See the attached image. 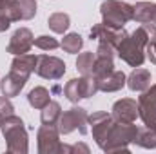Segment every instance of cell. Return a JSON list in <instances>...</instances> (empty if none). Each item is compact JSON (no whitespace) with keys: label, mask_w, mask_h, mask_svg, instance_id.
<instances>
[{"label":"cell","mask_w":156,"mask_h":154,"mask_svg":"<svg viewBox=\"0 0 156 154\" xmlns=\"http://www.w3.org/2000/svg\"><path fill=\"white\" fill-rule=\"evenodd\" d=\"M149 40V31L145 24H142L138 29H134L131 35H125L123 40L118 44V56L131 67H140L145 62V45Z\"/></svg>","instance_id":"1"},{"label":"cell","mask_w":156,"mask_h":154,"mask_svg":"<svg viewBox=\"0 0 156 154\" xmlns=\"http://www.w3.org/2000/svg\"><path fill=\"white\" fill-rule=\"evenodd\" d=\"M0 131L5 138L7 152L26 154L29 151V138H27V131L24 127L22 118H18L15 114L4 118L2 123H0Z\"/></svg>","instance_id":"2"},{"label":"cell","mask_w":156,"mask_h":154,"mask_svg":"<svg viewBox=\"0 0 156 154\" xmlns=\"http://www.w3.org/2000/svg\"><path fill=\"white\" fill-rule=\"evenodd\" d=\"M138 134V127L133 123H120L115 121L107 142L104 145V152H129V143H134Z\"/></svg>","instance_id":"3"},{"label":"cell","mask_w":156,"mask_h":154,"mask_svg":"<svg viewBox=\"0 0 156 154\" xmlns=\"http://www.w3.org/2000/svg\"><path fill=\"white\" fill-rule=\"evenodd\" d=\"M100 15L105 26L122 29L133 20V5L122 0H104L100 5Z\"/></svg>","instance_id":"4"},{"label":"cell","mask_w":156,"mask_h":154,"mask_svg":"<svg viewBox=\"0 0 156 154\" xmlns=\"http://www.w3.org/2000/svg\"><path fill=\"white\" fill-rule=\"evenodd\" d=\"M98 93V80L94 76H82L80 78H71L66 87H64V94L69 102L78 103L83 98H91Z\"/></svg>","instance_id":"5"},{"label":"cell","mask_w":156,"mask_h":154,"mask_svg":"<svg viewBox=\"0 0 156 154\" xmlns=\"http://www.w3.org/2000/svg\"><path fill=\"white\" fill-rule=\"evenodd\" d=\"M38 140V152L40 154H60L71 152L69 145L60 143V131L56 125H42L37 134Z\"/></svg>","instance_id":"6"},{"label":"cell","mask_w":156,"mask_h":154,"mask_svg":"<svg viewBox=\"0 0 156 154\" xmlns=\"http://www.w3.org/2000/svg\"><path fill=\"white\" fill-rule=\"evenodd\" d=\"M87 118L89 116L85 113V109H82V107H71L69 111H66V113L60 114L56 127H58L60 134H71L73 131H78L80 134H87V125H89Z\"/></svg>","instance_id":"7"},{"label":"cell","mask_w":156,"mask_h":154,"mask_svg":"<svg viewBox=\"0 0 156 154\" xmlns=\"http://www.w3.org/2000/svg\"><path fill=\"white\" fill-rule=\"evenodd\" d=\"M87 121H89V125H91L93 138H94L96 145H98L100 149H104V145H105V142H107V136H109V132H111V129H113V125H115L113 114H109V113H105V111H96V113H93V114L87 118Z\"/></svg>","instance_id":"8"},{"label":"cell","mask_w":156,"mask_h":154,"mask_svg":"<svg viewBox=\"0 0 156 154\" xmlns=\"http://www.w3.org/2000/svg\"><path fill=\"white\" fill-rule=\"evenodd\" d=\"M138 116L145 127L156 129V85H151L138 98Z\"/></svg>","instance_id":"9"},{"label":"cell","mask_w":156,"mask_h":154,"mask_svg":"<svg viewBox=\"0 0 156 154\" xmlns=\"http://www.w3.org/2000/svg\"><path fill=\"white\" fill-rule=\"evenodd\" d=\"M35 73L45 80H60L66 75V64L64 60L49 54H38V62L35 67Z\"/></svg>","instance_id":"10"},{"label":"cell","mask_w":156,"mask_h":154,"mask_svg":"<svg viewBox=\"0 0 156 154\" xmlns=\"http://www.w3.org/2000/svg\"><path fill=\"white\" fill-rule=\"evenodd\" d=\"M35 45V37L31 33V29L27 27H18L13 37L9 38V44H7V53L11 54H26L31 51V47Z\"/></svg>","instance_id":"11"},{"label":"cell","mask_w":156,"mask_h":154,"mask_svg":"<svg viewBox=\"0 0 156 154\" xmlns=\"http://www.w3.org/2000/svg\"><path fill=\"white\" fill-rule=\"evenodd\" d=\"M127 33H125V29L122 27V29H116V27H109V26H105L104 22L102 24H96V26H93L91 27V31H89V37L91 40H98V42H104V44H109V45H113L115 49L118 47V44L123 40Z\"/></svg>","instance_id":"12"},{"label":"cell","mask_w":156,"mask_h":154,"mask_svg":"<svg viewBox=\"0 0 156 154\" xmlns=\"http://www.w3.org/2000/svg\"><path fill=\"white\" fill-rule=\"evenodd\" d=\"M113 118L120 123H134L138 118V102L131 98H122L113 105Z\"/></svg>","instance_id":"13"},{"label":"cell","mask_w":156,"mask_h":154,"mask_svg":"<svg viewBox=\"0 0 156 154\" xmlns=\"http://www.w3.org/2000/svg\"><path fill=\"white\" fill-rule=\"evenodd\" d=\"M26 82H27V76H24V75H20V73H16V71L11 69L9 75H5V76L0 80V91H2V94L7 96V98L18 96L20 91L24 89Z\"/></svg>","instance_id":"14"},{"label":"cell","mask_w":156,"mask_h":154,"mask_svg":"<svg viewBox=\"0 0 156 154\" xmlns=\"http://www.w3.org/2000/svg\"><path fill=\"white\" fill-rule=\"evenodd\" d=\"M35 15H37V0H11V18H13V22L31 20Z\"/></svg>","instance_id":"15"},{"label":"cell","mask_w":156,"mask_h":154,"mask_svg":"<svg viewBox=\"0 0 156 154\" xmlns=\"http://www.w3.org/2000/svg\"><path fill=\"white\" fill-rule=\"evenodd\" d=\"M125 85L134 91V93H144L151 87V71L147 69H142V67H136L129 76H127V82Z\"/></svg>","instance_id":"16"},{"label":"cell","mask_w":156,"mask_h":154,"mask_svg":"<svg viewBox=\"0 0 156 154\" xmlns=\"http://www.w3.org/2000/svg\"><path fill=\"white\" fill-rule=\"evenodd\" d=\"M37 62H38V54H16L11 62V69L24 75V76L29 78L31 73H35V67H37Z\"/></svg>","instance_id":"17"},{"label":"cell","mask_w":156,"mask_h":154,"mask_svg":"<svg viewBox=\"0 0 156 154\" xmlns=\"http://www.w3.org/2000/svg\"><path fill=\"white\" fill-rule=\"evenodd\" d=\"M127 82V76L123 75V71H113L109 73L107 76L100 78L98 80V91H104V93H115V91H120Z\"/></svg>","instance_id":"18"},{"label":"cell","mask_w":156,"mask_h":154,"mask_svg":"<svg viewBox=\"0 0 156 154\" xmlns=\"http://www.w3.org/2000/svg\"><path fill=\"white\" fill-rule=\"evenodd\" d=\"M153 13H154L153 2H138L133 5V20H136L138 24H151Z\"/></svg>","instance_id":"19"},{"label":"cell","mask_w":156,"mask_h":154,"mask_svg":"<svg viewBox=\"0 0 156 154\" xmlns=\"http://www.w3.org/2000/svg\"><path fill=\"white\" fill-rule=\"evenodd\" d=\"M27 102H29V105L31 107H35V109H44L49 102H51V94H49V91L45 89V87H35V89H31L29 91V94H27Z\"/></svg>","instance_id":"20"},{"label":"cell","mask_w":156,"mask_h":154,"mask_svg":"<svg viewBox=\"0 0 156 154\" xmlns=\"http://www.w3.org/2000/svg\"><path fill=\"white\" fill-rule=\"evenodd\" d=\"M47 26L53 33H58V35H64L69 26H71V18L67 13H53L49 18H47Z\"/></svg>","instance_id":"21"},{"label":"cell","mask_w":156,"mask_h":154,"mask_svg":"<svg viewBox=\"0 0 156 154\" xmlns=\"http://www.w3.org/2000/svg\"><path fill=\"white\" fill-rule=\"evenodd\" d=\"M94 62H96V53L87 51L78 54L76 58V69L80 75L83 76H93V69H94Z\"/></svg>","instance_id":"22"},{"label":"cell","mask_w":156,"mask_h":154,"mask_svg":"<svg viewBox=\"0 0 156 154\" xmlns=\"http://www.w3.org/2000/svg\"><path fill=\"white\" fill-rule=\"evenodd\" d=\"M60 114H62L60 103H58V102H49V103L42 109V114H40L42 125H56Z\"/></svg>","instance_id":"23"},{"label":"cell","mask_w":156,"mask_h":154,"mask_svg":"<svg viewBox=\"0 0 156 154\" xmlns=\"http://www.w3.org/2000/svg\"><path fill=\"white\" fill-rule=\"evenodd\" d=\"M134 143L144 149H156V129H151V127L138 129Z\"/></svg>","instance_id":"24"},{"label":"cell","mask_w":156,"mask_h":154,"mask_svg":"<svg viewBox=\"0 0 156 154\" xmlns=\"http://www.w3.org/2000/svg\"><path fill=\"white\" fill-rule=\"evenodd\" d=\"M115 71V64H113V58H107V56H96V62H94V69H93V76L96 80L107 76L109 73Z\"/></svg>","instance_id":"25"},{"label":"cell","mask_w":156,"mask_h":154,"mask_svg":"<svg viewBox=\"0 0 156 154\" xmlns=\"http://www.w3.org/2000/svg\"><path fill=\"white\" fill-rule=\"evenodd\" d=\"M62 49L66 51V53H69V54H76L78 51L83 47V40L82 37L78 35V33H69V35H66L64 40H62Z\"/></svg>","instance_id":"26"},{"label":"cell","mask_w":156,"mask_h":154,"mask_svg":"<svg viewBox=\"0 0 156 154\" xmlns=\"http://www.w3.org/2000/svg\"><path fill=\"white\" fill-rule=\"evenodd\" d=\"M147 31H149V40L145 45V56L151 60V64L156 65V26L154 24H145Z\"/></svg>","instance_id":"27"},{"label":"cell","mask_w":156,"mask_h":154,"mask_svg":"<svg viewBox=\"0 0 156 154\" xmlns=\"http://www.w3.org/2000/svg\"><path fill=\"white\" fill-rule=\"evenodd\" d=\"M11 22V0H0V33L7 31Z\"/></svg>","instance_id":"28"},{"label":"cell","mask_w":156,"mask_h":154,"mask_svg":"<svg viewBox=\"0 0 156 154\" xmlns=\"http://www.w3.org/2000/svg\"><path fill=\"white\" fill-rule=\"evenodd\" d=\"M35 47H38L42 51H55L56 47H60L58 40L55 37H49V35H40L38 38H35Z\"/></svg>","instance_id":"29"},{"label":"cell","mask_w":156,"mask_h":154,"mask_svg":"<svg viewBox=\"0 0 156 154\" xmlns=\"http://www.w3.org/2000/svg\"><path fill=\"white\" fill-rule=\"evenodd\" d=\"M13 111H15V107H13L11 100L7 96H0V123H2L4 118L13 114Z\"/></svg>","instance_id":"30"},{"label":"cell","mask_w":156,"mask_h":154,"mask_svg":"<svg viewBox=\"0 0 156 154\" xmlns=\"http://www.w3.org/2000/svg\"><path fill=\"white\" fill-rule=\"evenodd\" d=\"M76 151H82V152H89V147H85L83 143H76V145H73L71 147V152H76Z\"/></svg>","instance_id":"31"},{"label":"cell","mask_w":156,"mask_h":154,"mask_svg":"<svg viewBox=\"0 0 156 154\" xmlns=\"http://www.w3.org/2000/svg\"><path fill=\"white\" fill-rule=\"evenodd\" d=\"M151 24L156 26V4H154V13H153V22H151Z\"/></svg>","instance_id":"32"}]
</instances>
